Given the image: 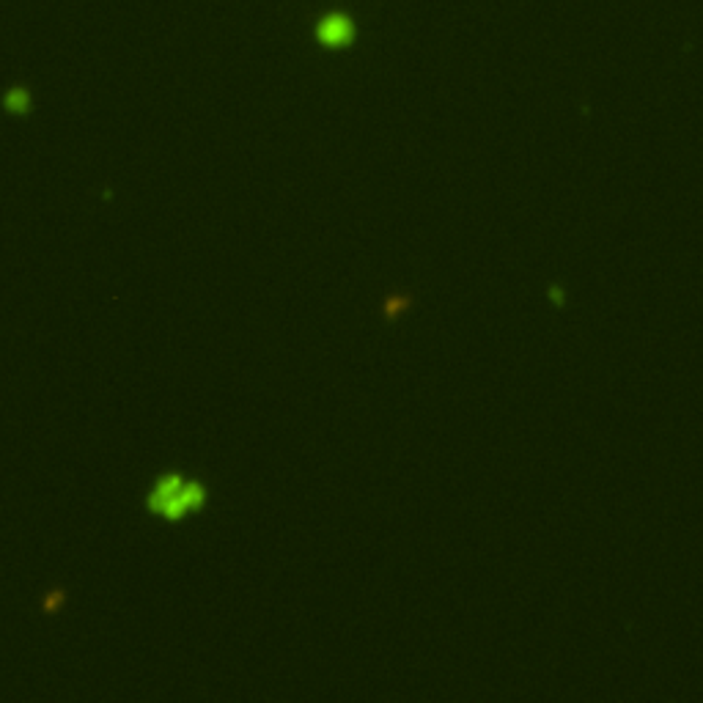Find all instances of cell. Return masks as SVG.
<instances>
[{"instance_id": "6da1fadb", "label": "cell", "mask_w": 703, "mask_h": 703, "mask_svg": "<svg viewBox=\"0 0 703 703\" xmlns=\"http://www.w3.org/2000/svg\"><path fill=\"white\" fill-rule=\"evenodd\" d=\"M206 497H209V492L201 481L185 478L179 473H168L149 492L146 509L168 522H179L190 514L201 511L206 506Z\"/></svg>"}]
</instances>
